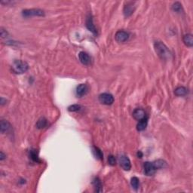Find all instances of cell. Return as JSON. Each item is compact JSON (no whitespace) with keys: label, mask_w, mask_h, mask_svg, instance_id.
Listing matches in <instances>:
<instances>
[{"label":"cell","mask_w":193,"mask_h":193,"mask_svg":"<svg viewBox=\"0 0 193 193\" xmlns=\"http://www.w3.org/2000/svg\"><path fill=\"white\" fill-rule=\"evenodd\" d=\"M154 48L156 54L161 60H167L171 57V54H170L168 48L162 42L157 41V42H155Z\"/></svg>","instance_id":"1"},{"label":"cell","mask_w":193,"mask_h":193,"mask_svg":"<svg viewBox=\"0 0 193 193\" xmlns=\"http://www.w3.org/2000/svg\"><path fill=\"white\" fill-rule=\"evenodd\" d=\"M12 70L17 74H22L26 73L29 69V65L26 62L21 60H14L12 64Z\"/></svg>","instance_id":"2"},{"label":"cell","mask_w":193,"mask_h":193,"mask_svg":"<svg viewBox=\"0 0 193 193\" xmlns=\"http://www.w3.org/2000/svg\"><path fill=\"white\" fill-rule=\"evenodd\" d=\"M22 14L25 17H33V16L42 17V16H45V12L43 10L39 9V8H31V9L23 10Z\"/></svg>","instance_id":"3"},{"label":"cell","mask_w":193,"mask_h":193,"mask_svg":"<svg viewBox=\"0 0 193 193\" xmlns=\"http://www.w3.org/2000/svg\"><path fill=\"white\" fill-rule=\"evenodd\" d=\"M136 2H126V4L125 5V7H124V15H125V17H130L134 11L135 8H136V5H135Z\"/></svg>","instance_id":"4"},{"label":"cell","mask_w":193,"mask_h":193,"mask_svg":"<svg viewBox=\"0 0 193 193\" xmlns=\"http://www.w3.org/2000/svg\"><path fill=\"white\" fill-rule=\"evenodd\" d=\"M99 101L105 105H111L114 103V98L112 94L108 93H104L99 96Z\"/></svg>","instance_id":"5"},{"label":"cell","mask_w":193,"mask_h":193,"mask_svg":"<svg viewBox=\"0 0 193 193\" xmlns=\"http://www.w3.org/2000/svg\"><path fill=\"white\" fill-rule=\"evenodd\" d=\"M119 163L122 168L125 170H130L131 168V164L130 159L128 158V156L125 155H122L119 158Z\"/></svg>","instance_id":"6"},{"label":"cell","mask_w":193,"mask_h":193,"mask_svg":"<svg viewBox=\"0 0 193 193\" xmlns=\"http://www.w3.org/2000/svg\"><path fill=\"white\" fill-rule=\"evenodd\" d=\"M143 167L144 173L147 176H152V175H153L155 173L156 170H157L155 168V167L153 162H149V161H146V162L144 163Z\"/></svg>","instance_id":"7"},{"label":"cell","mask_w":193,"mask_h":193,"mask_svg":"<svg viewBox=\"0 0 193 193\" xmlns=\"http://www.w3.org/2000/svg\"><path fill=\"white\" fill-rule=\"evenodd\" d=\"M115 38L118 42H125L129 39V34L124 30H119L115 35Z\"/></svg>","instance_id":"8"},{"label":"cell","mask_w":193,"mask_h":193,"mask_svg":"<svg viewBox=\"0 0 193 193\" xmlns=\"http://www.w3.org/2000/svg\"><path fill=\"white\" fill-rule=\"evenodd\" d=\"M86 26H87V28H88V29H89V31H91V32L93 33V34H94L95 36H96V35H98V30H97V29H96L95 25L94 24V21H93V17H92V16L91 15V14H89V15H88V17H87Z\"/></svg>","instance_id":"9"},{"label":"cell","mask_w":193,"mask_h":193,"mask_svg":"<svg viewBox=\"0 0 193 193\" xmlns=\"http://www.w3.org/2000/svg\"><path fill=\"white\" fill-rule=\"evenodd\" d=\"M79 57L81 63H82V64H84V65L88 66L91 63V57H90L89 54L84 52V51H82V52L79 53Z\"/></svg>","instance_id":"10"},{"label":"cell","mask_w":193,"mask_h":193,"mask_svg":"<svg viewBox=\"0 0 193 193\" xmlns=\"http://www.w3.org/2000/svg\"><path fill=\"white\" fill-rule=\"evenodd\" d=\"M0 130L2 134L8 133L11 131V125L6 120H1L0 122Z\"/></svg>","instance_id":"11"},{"label":"cell","mask_w":193,"mask_h":193,"mask_svg":"<svg viewBox=\"0 0 193 193\" xmlns=\"http://www.w3.org/2000/svg\"><path fill=\"white\" fill-rule=\"evenodd\" d=\"M88 92V86L86 84H81L76 88V94L79 97H82Z\"/></svg>","instance_id":"12"},{"label":"cell","mask_w":193,"mask_h":193,"mask_svg":"<svg viewBox=\"0 0 193 193\" xmlns=\"http://www.w3.org/2000/svg\"><path fill=\"white\" fill-rule=\"evenodd\" d=\"M133 117L137 121L141 120V119H144L146 117L145 111L142 109H136L133 112Z\"/></svg>","instance_id":"13"},{"label":"cell","mask_w":193,"mask_h":193,"mask_svg":"<svg viewBox=\"0 0 193 193\" xmlns=\"http://www.w3.org/2000/svg\"><path fill=\"white\" fill-rule=\"evenodd\" d=\"M147 124H148V118L146 116L144 119H141V120L139 121L137 125V129L139 131H142L145 130L147 126Z\"/></svg>","instance_id":"14"},{"label":"cell","mask_w":193,"mask_h":193,"mask_svg":"<svg viewBox=\"0 0 193 193\" xmlns=\"http://www.w3.org/2000/svg\"><path fill=\"white\" fill-rule=\"evenodd\" d=\"M182 40H183L184 44H185L186 46L190 47V48L193 46V37L192 35L190 34V33L184 35L183 38H182Z\"/></svg>","instance_id":"15"},{"label":"cell","mask_w":193,"mask_h":193,"mask_svg":"<svg viewBox=\"0 0 193 193\" xmlns=\"http://www.w3.org/2000/svg\"><path fill=\"white\" fill-rule=\"evenodd\" d=\"M93 185H94L95 191L97 192H101L102 191V182L101 179L98 177H95L93 180Z\"/></svg>","instance_id":"16"},{"label":"cell","mask_w":193,"mask_h":193,"mask_svg":"<svg viewBox=\"0 0 193 193\" xmlns=\"http://www.w3.org/2000/svg\"><path fill=\"white\" fill-rule=\"evenodd\" d=\"M187 93H188V90L185 88V87H178L175 89L174 91V94L175 95L179 96V97H182V96H185L186 95Z\"/></svg>","instance_id":"17"},{"label":"cell","mask_w":193,"mask_h":193,"mask_svg":"<svg viewBox=\"0 0 193 193\" xmlns=\"http://www.w3.org/2000/svg\"><path fill=\"white\" fill-rule=\"evenodd\" d=\"M47 125H48V120L45 118L42 117L38 120L37 123H36V128L38 129H43Z\"/></svg>","instance_id":"18"},{"label":"cell","mask_w":193,"mask_h":193,"mask_svg":"<svg viewBox=\"0 0 193 193\" xmlns=\"http://www.w3.org/2000/svg\"><path fill=\"white\" fill-rule=\"evenodd\" d=\"M154 164L155 167V168L157 169H161V168H164V167H167V162H166L165 161L162 160V159H158V160L155 161L153 162Z\"/></svg>","instance_id":"19"},{"label":"cell","mask_w":193,"mask_h":193,"mask_svg":"<svg viewBox=\"0 0 193 193\" xmlns=\"http://www.w3.org/2000/svg\"><path fill=\"white\" fill-rule=\"evenodd\" d=\"M93 153H94V156L98 159H99V160H103L104 159V154H103L102 151L98 147H93Z\"/></svg>","instance_id":"20"},{"label":"cell","mask_w":193,"mask_h":193,"mask_svg":"<svg viewBox=\"0 0 193 193\" xmlns=\"http://www.w3.org/2000/svg\"><path fill=\"white\" fill-rule=\"evenodd\" d=\"M29 156H30V158L32 159L33 161H35V162L36 163L41 162V160L39 159V155H38V152H36V150L35 149L30 150V152H29Z\"/></svg>","instance_id":"21"},{"label":"cell","mask_w":193,"mask_h":193,"mask_svg":"<svg viewBox=\"0 0 193 193\" xmlns=\"http://www.w3.org/2000/svg\"><path fill=\"white\" fill-rule=\"evenodd\" d=\"M131 185L132 188L135 190H137L138 188H139L140 185V180L136 176H134V177L131 178Z\"/></svg>","instance_id":"22"},{"label":"cell","mask_w":193,"mask_h":193,"mask_svg":"<svg viewBox=\"0 0 193 193\" xmlns=\"http://www.w3.org/2000/svg\"><path fill=\"white\" fill-rule=\"evenodd\" d=\"M172 9H173V11H175V12L176 13H181L183 11H182V5L178 2H175V3L172 5Z\"/></svg>","instance_id":"23"},{"label":"cell","mask_w":193,"mask_h":193,"mask_svg":"<svg viewBox=\"0 0 193 193\" xmlns=\"http://www.w3.org/2000/svg\"><path fill=\"white\" fill-rule=\"evenodd\" d=\"M82 109V107L80 105H78V104H73V105H71L70 107H69L68 110L70 112H78Z\"/></svg>","instance_id":"24"},{"label":"cell","mask_w":193,"mask_h":193,"mask_svg":"<svg viewBox=\"0 0 193 193\" xmlns=\"http://www.w3.org/2000/svg\"><path fill=\"white\" fill-rule=\"evenodd\" d=\"M108 163L110 164V165L113 166L116 165V160L115 158V157L113 155H110L108 157Z\"/></svg>","instance_id":"25"},{"label":"cell","mask_w":193,"mask_h":193,"mask_svg":"<svg viewBox=\"0 0 193 193\" xmlns=\"http://www.w3.org/2000/svg\"><path fill=\"white\" fill-rule=\"evenodd\" d=\"M7 35H8V33L6 32V30H5L3 28H1V36H2V38L6 37Z\"/></svg>","instance_id":"26"},{"label":"cell","mask_w":193,"mask_h":193,"mask_svg":"<svg viewBox=\"0 0 193 193\" xmlns=\"http://www.w3.org/2000/svg\"><path fill=\"white\" fill-rule=\"evenodd\" d=\"M0 155H0V160L3 161L4 159L5 158V156H6V155H4V153L2 152H0Z\"/></svg>","instance_id":"27"},{"label":"cell","mask_w":193,"mask_h":193,"mask_svg":"<svg viewBox=\"0 0 193 193\" xmlns=\"http://www.w3.org/2000/svg\"><path fill=\"white\" fill-rule=\"evenodd\" d=\"M137 156H138V158H142V156H143V153L141 152L140 151H139L137 152Z\"/></svg>","instance_id":"28"}]
</instances>
